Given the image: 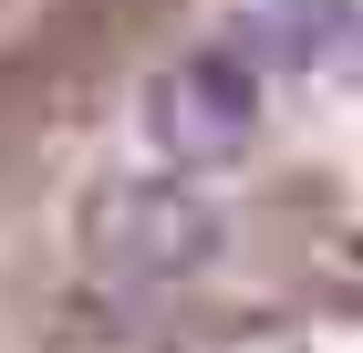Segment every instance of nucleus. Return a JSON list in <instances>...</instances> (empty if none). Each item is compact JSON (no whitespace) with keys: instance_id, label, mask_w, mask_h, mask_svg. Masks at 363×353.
<instances>
[{"instance_id":"f03ea898","label":"nucleus","mask_w":363,"mask_h":353,"mask_svg":"<svg viewBox=\"0 0 363 353\" xmlns=\"http://www.w3.org/2000/svg\"><path fill=\"white\" fill-rule=\"evenodd\" d=\"M250 136H259V63H239V53H177L167 73L145 83V146H156L177 177L239 166Z\"/></svg>"},{"instance_id":"f257e3e1","label":"nucleus","mask_w":363,"mask_h":353,"mask_svg":"<svg viewBox=\"0 0 363 353\" xmlns=\"http://www.w3.org/2000/svg\"><path fill=\"white\" fill-rule=\"evenodd\" d=\"M228 249V218L197 177H104L84 197V260L135 291H177Z\"/></svg>"}]
</instances>
